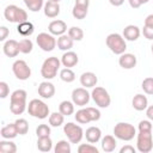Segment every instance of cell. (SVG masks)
I'll use <instances>...</instances> for the list:
<instances>
[{
	"instance_id": "obj_51",
	"label": "cell",
	"mask_w": 153,
	"mask_h": 153,
	"mask_svg": "<svg viewBox=\"0 0 153 153\" xmlns=\"http://www.w3.org/2000/svg\"><path fill=\"white\" fill-rule=\"evenodd\" d=\"M109 2H110L112 6H115V7H118V6L123 5L124 0H109Z\"/></svg>"
},
{
	"instance_id": "obj_44",
	"label": "cell",
	"mask_w": 153,
	"mask_h": 153,
	"mask_svg": "<svg viewBox=\"0 0 153 153\" xmlns=\"http://www.w3.org/2000/svg\"><path fill=\"white\" fill-rule=\"evenodd\" d=\"M10 93V87L7 85V82L5 81H0V98L5 99Z\"/></svg>"
},
{
	"instance_id": "obj_12",
	"label": "cell",
	"mask_w": 153,
	"mask_h": 153,
	"mask_svg": "<svg viewBox=\"0 0 153 153\" xmlns=\"http://www.w3.org/2000/svg\"><path fill=\"white\" fill-rule=\"evenodd\" d=\"M90 97L91 93H88L85 87L74 88L72 92V102L78 106H85L90 102Z\"/></svg>"
},
{
	"instance_id": "obj_29",
	"label": "cell",
	"mask_w": 153,
	"mask_h": 153,
	"mask_svg": "<svg viewBox=\"0 0 153 153\" xmlns=\"http://www.w3.org/2000/svg\"><path fill=\"white\" fill-rule=\"evenodd\" d=\"M74 103L69 102V100H63L60 103L59 105V111L63 115V116H71L74 114Z\"/></svg>"
},
{
	"instance_id": "obj_49",
	"label": "cell",
	"mask_w": 153,
	"mask_h": 153,
	"mask_svg": "<svg viewBox=\"0 0 153 153\" xmlns=\"http://www.w3.org/2000/svg\"><path fill=\"white\" fill-rule=\"evenodd\" d=\"M145 26H151L153 27V14H148L145 19Z\"/></svg>"
},
{
	"instance_id": "obj_43",
	"label": "cell",
	"mask_w": 153,
	"mask_h": 153,
	"mask_svg": "<svg viewBox=\"0 0 153 153\" xmlns=\"http://www.w3.org/2000/svg\"><path fill=\"white\" fill-rule=\"evenodd\" d=\"M87 111H88V114H90V116H91V120H92V122H96V121H98L99 118H100V111L98 110V109H96V108H92V106H87Z\"/></svg>"
},
{
	"instance_id": "obj_9",
	"label": "cell",
	"mask_w": 153,
	"mask_h": 153,
	"mask_svg": "<svg viewBox=\"0 0 153 153\" xmlns=\"http://www.w3.org/2000/svg\"><path fill=\"white\" fill-rule=\"evenodd\" d=\"M136 149L140 153H149L153 149L152 131H139L136 136Z\"/></svg>"
},
{
	"instance_id": "obj_20",
	"label": "cell",
	"mask_w": 153,
	"mask_h": 153,
	"mask_svg": "<svg viewBox=\"0 0 153 153\" xmlns=\"http://www.w3.org/2000/svg\"><path fill=\"white\" fill-rule=\"evenodd\" d=\"M79 62V57L76 55V53L68 50L66 51L62 56H61V65H63V67L67 68H72L74 66H76V63Z\"/></svg>"
},
{
	"instance_id": "obj_17",
	"label": "cell",
	"mask_w": 153,
	"mask_h": 153,
	"mask_svg": "<svg viewBox=\"0 0 153 153\" xmlns=\"http://www.w3.org/2000/svg\"><path fill=\"white\" fill-rule=\"evenodd\" d=\"M98 82V78L93 72H85L80 75V84L85 88L94 87Z\"/></svg>"
},
{
	"instance_id": "obj_46",
	"label": "cell",
	"mask_w": 153,
	"mask_h": 153,
	"mask_svg": "<svg viewBox=\"0 0 153 153\" xmlns=\"http://www.w3.org/2000/svg\"><path fill=\"white\" fill-rule=\"evenodd\" d=\"M8 35H10V30L6 26H1L0 27V41H5Z\"/></svg>"
},
{
	"instance_id": "obj_27",
	"label": "cell",
	"mask_w": 153,
	"mask_h": 153,
	"mask_svg": "<svg viewBox=\"0 0 153 153\" xmlns=\"http://www.w3.org/2000/svg\"><path fill=\"white\" fill-rule=\"evenodd\" d=\"M74 117H75V121H76L78 123H80V124H87V123L92 122L91 116H90V114H88V111H87V108H82V109L78 110V111L75 112Z\"/></svg>"
},
{
	"instance_id": "obj_2",
	"label": "cell",
	"mask_w": 153,
	"mask_h": 153,
	"mask_svg": "<svg viewBox=\"0 0 153 153\" xmlns=\"http://www.w3.org/2000/svg\"><path fill=\"white\" fill-rule=\"evenodd\" d=\"M61 60H59L56 56H50L44 60L41 67V75L45 80H51L57 75V71L60 69Z\"/></svg>"
},
{
	"instance_id": "obj_45",
	"label": "cell",
	"mask_w": 153,
	"mask_h": 153,
	"mask_svg": "<svg viewBox=\"0 0 153 153\" xmlns=\"http://www.w3.org/2000/svg\"><path fill=\"white\" fill-rule=\"evenodd\" d=\"M142 33H143V36L147 39H151V41L153 39V27H151V26H143Z\"/></svg>"
},
{
	"instance_id": "obj_34",
	"label": "cell",
	"mask_w": 153,
	"mask_h": 153,
	"mask_svg": "<svg viewBox=\"0 0 153 153\" xmlns=\"http://www.w3.org/2000/svg\"><path fill=\"white\" fill-rule=\"evenodd\" d=\"M33 49V43L30 38H23L19 41V51L22 54H30Z\"/></svg>"
},
{
	"instance_id": "obj_23",
	"label": "cell",
	"mask_w": 153,
	"mask_h": 153,
	"mask_svg": "<svg viewBox=\"0 0 153 153\" xmlns=\"http://www.w3.org/2000/svg\"><path fill=\"white\" fill-rule=\"evenodd\" d=\"M100 145H102V149L106 153H110V152H114L116 146H117V141L115 139V136L112 135H105L102 141H100Z\"/></svg>"
},
{
	"instance_id": "obj_8",
	"label": "cell",
	"mask_w": 153,
	"mask_h": 153,
	"mask_svg": "<svg viewBox=\"0 0 153 153\" xmlns=\"http://www.w3.org/2000/svg\"><path fill=\"white\" fill-rule=\"evenodd\" d=\"M91 97L93 99V102L96 103V105H98L99 108H108L111 103V97L109 94V92L100 86H94L92 92H91Z\"/></svg>"
},
{
	"instance_id": "obj_26",
	"label": "cell",
	"mask_w": 153,
	"mask_h": 153,
	"mask_svg": "<svg viewBox=\"0 0 153 153\" xmlns=\"http://www.w3.org/2000/svg\"><path fill=\"white\" fill-rule=\"evenodd\" d=\"M17 31L19 35H22L23 37H29L35 31V26L31 22H23V23H19L18 26H17Z\"/></svg>"
},
{
	"instance_id": "obj_21",
	"label": "cell",
	"mask_w": 153,
	"mask_h": 153,
	"mask_svg": "<svg viewBox=\"0 0 153 153\" xmlns=\"http://www.w3.org/2000/svg\"><path fill=\"white\" fill-rule=\"evenodd\" d=\"M131 105L136 111H143L147 109L148 106V99L145 94L142 93H137L134 96V98L131 99Z\"/></svg>"
},
{
	"instance_id": "obj_40",
	"label": "cell",
	"mask_w": 153,
	"mask_h": 153,
	"mask_svg": "<svg viewBox=\"0 0 153 153\" xmlns=\"http://www.w3.org/2000/svg\"><path fill=\"white\" fill-rule=\"evenodd\" d=\"M141 87L146 94H153V78L152 76L145 78L141 84Z\"/></svg>"
},
{
	"instance_id": "obj_19",
	"label": "cell",
	"mask_w": 153,
	"mask_h": 153,
	"mask_svg": "<svg viewBox=\"0 0 153 153\" xmlns=\"http://www.w3.org/2000/svg\"><path fill=\"white\" fill-rule=\"evenodd\" d=\"M43 11H44L45 17L55 18L60 14V5H59V2H55L53 0H48L43 6Z\"/></svg>"
},
{
	"instance_id": "obj_50",
	"label": "cell",
	"mask_w": 153,
	"mask_h": 153,
	"mask_svg": "<svg viewBox=\"0 0 153 153\" xmlns=\"http://www.w3.org/2000/svg\"><path fill=\"white\" fill-rule=\"evenodd\" d=\"M74 5H79V6H84V7H87L90 6V0H75V4Z\"/></svg>"
},
{
	"instance_id": "obj_48",
	"label": "cell",
	"mask_w": 153,
	"mask_h": 153,
	"mask_svg": "<svg viewBox=\"0 0 153 153\" xmlns=\"http://www.w3.org/2000/svg\"><path fill=\"white\" fill-rule=\"evenodd\" d=\"M146 116H147V118L149 121L153 122V105L147 106V109H146Z\"/></svg>"
},
{
	"instance_id": "obj_37",
	"label": "cell",
	"mask_w": 153,
	"mask_h": 153,
	"mask_svg": "<svg viewBox=\"0 0 153 153\" xmlns=\"http://www.w3.org/2000/svg\"><path fill=\"white\" fill-rule=\"evenodd\" d=\"M68 36L73 39V41H81L84 38V31L79 27V26H72L68 29Z\"/></svg>"
},
{
	"instance_id": "obj_15",
	"label": "cell",
	"mask_w": 153,
	"mask_h": 153,
	"mask_svg": "<svg viewBox=\"0 0 153 153\" xmlns=\"http://www.w3.org/2000/svg\"><path fill=\"white\" fill-rule=\"evenodd\" d=\"M4 54L8 57H16L20 51H19V42H17L16 39H7L4 43L2 47Z\"/></svg>"
},
{
	"instance_id": "obj_52",
	"label": "cell",
	"mask_w": 153,
	"mask_h": 153,
	"mask_svg": "<svg viewBox=\"0 0 153 153\" xmlns=\"http://www.w3.org/2000/svg\"><path fill=\"white\" fill-rule=\"evenodd\" d=\"M139 1H140V4H141V5H143V4H147L149 0H139Z\"/></svg>"
},
{
	"instance_id": "obj_31",
	"label": "cell",
	"mask_w": 153,
	"mask_h": 153,
	"mask_svg": "<svg viewBox=\"0 0 153 153\" xmlns=\"http://www.w3.org/2000/svg\"><path fill=\"white\" fill-rule=\"evenodd\" d=\"M0 152L2 153H16L17 152V146L14 142L10 141L8 139H5L0 141Z\"/></svg>"
},
{
	"instance_id": "obj_42",
	"label": "cell",
	"mask_w": 153,
	"mask_h": 153,
	"mask_svg": "<svg viewBox=\"0 0 153 153\" xmlns=\"http://www.w3.org/2000/svg\"><path fill=\"white\" fill-rule=\"evenodd\" d=\"M152 130H153L152 121H149V120L140 121V123H139V131H152Z\"/></svg>"
},
{
	"instance_id": "obj_47",
	"label": "cell",
	"mask_w": 153,
	"mask_h": 153,
	"mask_svg": "<svg viewBox=\"0 0 153 153\" xmlns=\"http://www.w3.org/2000/svg\"><path fill=\"white\" fill-rule=\"evenodd\" d=\"M135 152H136V148H134L130 145H126L120 149V153H135Z\"/></svg>"
},
{
	"instance_id": "obj_38",
	"label": "cell",
	"mask_w": 153,
	"mask_h": 153,
	"mask_svg": "<svg viewBox=\"0 0 153 153\" xmlns=\"http://www.w3.org/2000/svg\"><path fill=\"white\" fill-rule=\"evenodd\" d=\"M14 124L17 127V130H18V134L19 135H25L27 134L29 131V123L25 118H18L14 121Z\"/></svg>"
},
{
	"instance_id": "obj_22",
	"label": "cell",
	"mask_w": 153,
	"mask_h": 153,
	"mask_svg": "<svg viewBox=\"0 0 153 153\" xmlns=\"http://www.w3.org/2000/svg\"><path fill=\"white\" fill-rule=\"evenodd\" d=\"M85 137L90 143H97L102 139V130L98 127H90L85 131Z\"/></svg>"
},
{
	"instance_id": "obj_1",
	"label": "cell",
	"mask_w": 153,
	"mask_h": 153,
	"mask_svg": "<svg viewBox=\"0 0 153 153\" xmlns=\"http://www.w3.org/2000/svg\"><path fill=\"white\" fill-rule=\"evenodd\" d=\"M26 97L27 93L25 90H16L10 97V110L13 115H22L26 109Z\"/></svg>"
},
{
	"instance_id": "obj_54",
	"label": "cell",
	"mask_w": 153,
	"mask_h": 153,
	"mask_svg": "<svg viewBox=\"0 0 153 153\" xmlns=\"http://www.w3.org/2000/svg\"><path fill=\"white\" fill-rule=\"evenodd\" d=\"M151 49H152V54H153V44H152V47H151Z\"/></svg>"
},
{
	"instance_id": "obj_53",
	"label": "cell",
	"mask_w": 153,
	"mask_h": 153,
	"mask_svg": "<svg viewBox=\"0 0 153 153\" xmlns=\"http://www.w3.org/2000/svg\"><path fill=\"white\" fill-rule=\"evenodd\" d=\"M53 1H55V2H60L61 0H53Z\"/></svg>"
},
{
	"instance_id": "obj_33",
	"label": "cell",
	"mask_w": 153,
	"mask_h": 153,
	"mask_svg": "<svg viewBox=\"0 0 153 153\" xmlns=\"http://www.w3.org/2000/svg\"><path fill=\"white\" fill-rule=\"evenodd\" d=\"M23 1H24L25 6L27 7V10L31 12H38L44 6L43 0H23Z\"/></svg>"
},
{
	"instance_id": "obj_18",
	"label": "cell",
	"mask_w": 153,
	"mask_h": 153,
	"mask_svg": "<svg viewBox=\"0 0 153 153\" xmlns=\"http://www.w3.org/2000/svg\"><path fill=\"white\" fill-rule=\"evenodd\" d=\"M140 35H141L140 27L136 26V25L130 24V25H127L123 29V35L122 36L124 37V39L130 41V42H134V41H136L140 37Z\"/></svg>"
},
{
	"instance_id": "obj_35",
	"label": "cell",
	"mask_w": 153,
	"mask_h": 153,
	"mask_svg": "<svg viewBox=\"0 0 153 153\" xmlns=\"http://www.w3.org/2000/svg\"><path fill=\"white\" fill-rule=\"evenodd\" d=\"M72 148H71V143L66 140H60L57 141V143L54 147V152L55 153H71Z\"/></svg>"
},
{
	"instance_id": "obj_5",
	"label": "cell",
	"mask_w": 153,
	"mask_h": 153,
	"mask_svg": "<svg viewBox=\"0 0 153 153\" xmlns=\"http://www.w3.org/2000/svg\"><path fill=\"white\" fill-rule=\"evenodd\" d=\"M114 135L116 139L122 141H130L136 135V129L128 122H118L114 127Z\"/></svg>"
},
{
	"instance_id": "obj_7",
	"label": "cell",
	"mask_w": 153,
	"mask_h": 153,
	"mask_svg": "<svg viewBox=\"0 0 153 153\" xmlns=\"http://www.w3.org/2000/svg\"><path fill=\"white\" fill-rule=\"evenodd\" d=\"M63 133L66 134L71 143H79L85 135L82 128L79 124H75L73 122H68L63 126Z\"/></svg>"
},
{
	"instance_id": "obj_36",
	"label": "cell",
	"mask_w": 153,
	"mask_h": 153,
	"mask_svg": "<svg viewBox=\"0 0 153 153\" xmlns=\"http://www.w3.org/2000/svg\"><path fill=\"white\" fill-rule=\"evenodd\" d=\"M87 12H88V8L87 7H84V6H79V5H74L73 10H72V14L75 19H84L86 16H87Z\"/></svg>"
},
{
	"instance_id": "obj_25",
	"label": "cell",
	"mask_w": 153,
	"mask_h": 153,
	"mask_svg": "<svg viewBox=\"0 0 153 153\" xmlns=\"http://www.w3.org/2000/svg\"><path fill=\"white\" fill-rule=\"evenodd\" d=\"M0 135L2 136V139H8V140L14 139L18 135V130H17V127H16L14 122L4 126L0 130Z\"/></svg>"
},
{
	"instance_id": "obj_10",
	"label": "cell",
	"mask_w": 153,
	"mask_h": 153,
	"mask_svg": "<svg viewBox=\"0 0 153 153\" xmlns=\"http://www.w3.org/2000/svg\"><path fill=\"white\" fill-rule=\"evenodd\" d=\"M36 43L37 45L43 50V51H53L55 49L56 44V39L54 37V35L48 33V32H41L37 35L36 37Z\"/></svg>"
},
{
	"instance_id": "obj_14",
	"label": "cell",
	"mask_w": 153,
	"mask_h": 153,
	"mask_svg": "<svg viewBox=\"0 0 153 153\" xmlns=\"http://www.w3.org/2000/svg\"><path fill=\"white\" fill-rule=\"evenodd\" d=\"M48 31H49V33H51L54 36L65 35V32L67 31V24L63 20H60V19L53 20L48 25Z\"/></svg>"
},
{
	"instance_id": "obj_24",
	"label": "cell",
	"mask_w": 153,
	"mask_h": 153,
	"mask_svg": "<svg viewBox=\"0 0 153 153\" xmlns=\"http://www.w3.org/2000/svg\"><path fill=\"white\" fill-rule=\"evenodd\" d=\"M73 39L67 35H61L59 36V38L56 39V44H57V48L60 50H63V51H68L73 48Z\"/></svg>"
},
{
	"instance_id": "obj_3",
	"label": "cell",
	"mask_w": 153,
	"mask_h": 153,
	"mask_svg": "<svg viewBox=\"0 0 153 153\" xmlns=\"http://www.w3.org/2000/svg\"><path fill=\"white\" fill-rule=\"evenodd\" d=\"M105 43H106V47L115 55H121L127 49V43H126L124 37L120 33H116V32L108 35L105 38Z\"/></svg>"
},
{
	"instance_id": "obj_39",
	"label": "cell",
	"mask_w": 153,
	"mask_h": 153,
	"mask_svg": "<svg viewBox=\"0 0 153 153\" xmlns=\"http://www.w3.org/2000/svg\"><path fill=\"white\" fill-rule=\"evenodd\" d=\"M78 152L79 153H98V148L96 146H93V143H81L78 147Z\"/></svg>"
},
{
	"instance_id": "obj_30",
	"label": "cell",
	"mask_w": 153,
	"mask_h": 153,
	"mask_svg": "<svg viewBox=\"0 0 153 153\" xmlns=\"http://www.w3.org/2000/svg\"><path fill=\"white\" fill-rule=\"evenodd\" d=\"M63 121H65V116L59 111H55V112H51L49 115V124L51 127H60L63 124Z\"/></svg>"
},
{
	"instance_id": "obj_16",
	"label": "cell",
	"mask_w": 153,
	"mask_h": 153,
	"mask_svg": "<svg viewBox=\"0 0 153 153\" xmlns=\"http://www.w3.org/2000/svg\"><path fill=\"white\" fill-rule=\"evenodd\" d=\"M37 92L38 94L44 98V99H49L51 98L54 94H55V86L49 82V81H42L39 85H38V88H37Z\"/></svg>"
},
{
	"instance_id": "obj_4",
	"label": "cell",
	"mask_w": 153,
	"mask_h": 153,
	"mask_svg": "<svg viewBox=\"0 0 153 153\" xmlns=\"http://www.w3.org/2000/svg\"><path fill=\"white\" fill-rule=\"evenodd\" d=\"M27 112L30 116L38 118V120H44L50 115L49 106L41 99H32L29 102L27 105Z\"/></svg>"
},
{
	"instance_id": "obj_28",
	"label": "cell",
	"mask_w": 153,
	"mask_h": 153,
	"mask_svg": "<svg viewBox=\"0 0 153 153\" xmlns=\"http://www.w3.org/2000/svg\"><path fill=\"white\" fill-rule=\"evenodd\" d=\"M37 148L41 152H50L51 148H53V141H51L50 136L38 137V140H37Z\"/></svg>"
},
{
	"instance_id": "obj_41",
	"label": "cell",
	"mask_w": 153,
	"mask_h": 153,
	"mask_svg": "<svg viewBox=\"0 0 153 153\" xmlns=\"http://www.w3.org/2000/svg\"><path fill=\"white\" fill-rule=\"evenodd\" d=\"M36 135H37V137L50 136V127L48 124H39L36 128Z\"/></svg>"
},
{
	"instance_id": "obj_32",
	"label": "cell",
	"mask_w": 153,
	"mask_h": 153,
	"mask_svg": "<svg viewBox=\"0 0 153 153\" xmlns=\"http://www.w3.org/2000/svg\"><path fill=\"white\" fill-rule=\"evenodd\" d=\"M60 79H61L62 81L67 82V84L73 82V81L75 80V73H74L71 68L65 67V68H62V69L60 71Z\"/></svg>"
},
{
	"instance_id": "obj_6",
	"label": "cell",
	"mask_w": 153,
	"mask_h": 153,
	"mask_svg": "<svg viewBox=\"0 0 153 153\" xmlns=\"http://www.w3.org/2000/svg\"><path fill=\"white\" fill-rule=\"evenodd\" d=\"M4 17L10 23H23L27 20V13L25 10L16 6V5H8L4 10Z\"/></svg>"
},
{
	"instance_id": "obj_11",
	"label": "cell",
	"mask_w": 153,
	"mask_h": 153,
	"mask_svg": "<svg viewBox=\"0 0 153 153\" xmlns=\"http://www.w3.org/2000/svg\"><path fill=\"white\" fill-rule=\"evenodd\" d=\"M12 72L18 80H27L31 76V68L24 60H17L12 65Z\"/></svg>"
},
{
	"instance_id": "obj_13",
	"label": "cell",
	"mask_w": 153,
	"mask_h": 153,
	"mask_svg": "<svg viewBox=\"0 0 153 153\" xmlns=\"http://www.w3.org/2000/svg\"><path fill=\"white\" fill-rule=\"evenodd\" d=\"M136 63H137V60H136V56L134 54L123 53V54L120 55L118 65L123 69H131V68H134L136 66Z\"/></svg>"
}]
</instances>
